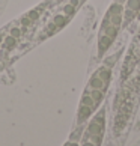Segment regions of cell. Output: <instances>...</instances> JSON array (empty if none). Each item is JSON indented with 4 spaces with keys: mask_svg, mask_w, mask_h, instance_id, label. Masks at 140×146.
<instances>
[{
    "mask_svg": "<svg viewBox=\"0 0 140 146\" xmlns=\"http://www.w3.org/2000/svg\"><path fill=\"white\" fill-rule=\"evenodd\" d=\"M104 110H101L96 115L90 125L86 129L84 136H83V145H101L103 142V134H104Z\"/></svg>",
    "mask_w": 140,
    "mask_h": 146,
    "instance_id": "1",
    "label": "cell"
},
{
    "mask_svg": "<svg viewBox=\"0 0 140 146\" xmlns=\"http://www.w3.org/2000/svg\"><path fill=\"white\" fill-rule=\"evenodd\" d=\"M113 41H115V39L110 38V36H107V35H101L100 36V44H98V53H100V56H103L104 53L107 51V48L111 45Z\"/></svg>",
    "mask_w": 140,
    "mask_h": 146,
    "instance_id": "2",
    "label": "cell"
},
{
    "mask_svg": "<svg viewBox=\"0 0 140 146\" xmlns=\"http://www.w3.org/2000/svg\"><path fill=\"white\" fill-rule=\"evenodd\" d=\"M127 8L134 11V12H139V11H140V0H128V2H127Z\"/></svg>",
    "mask_w": 140,
    "mask_h": 146,
    "instance_id": "3",
    "label": "cell"
}]
</instances>
